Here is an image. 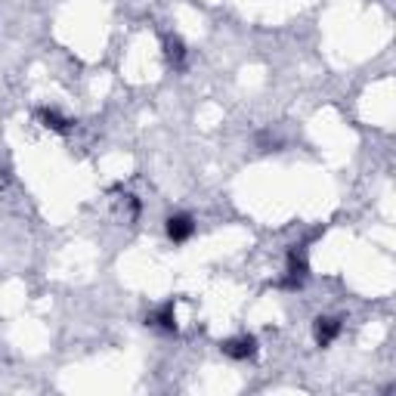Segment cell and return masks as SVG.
<instances>
[{
	"label": "cell",
	"instance_id": "cell-1",
	"mask_svg": "<svg viewBox=\"0 0 396 396\" xmlns=\"http://www.w3.org/2000/svg\"><path fill=\"white\" fill-rule=\"evenodd\" d=\"M223 353L232 356V359H248V356L257 353V340L251 335H242V338H232L223 344Z\"/></svg>",
	"mask_w": 396,
	"mask_h": 396
},
{
	"label": "cell",
	"instance_id": "cell-2",
	"mask_svg": "<svg viewBox=\"0 0 396 396\" xmlns=\"http://www.w3.org/2000/svg\"><path fill=\"white\" fill-rule=\"evenodd\" d=\"M192 232H196V223H192V217L174 214V217L167 220V236H170V242H186Z\"/></svg>",
	"mask_w": 396,
	"mask_h": 396
},
{
	"label": "cell",
	"instance_id": "cell-3",
	"mask_svg": "<svg viewBox=\"0 0 396 396\" xmlns=\"http://www.w3.org/2000/svg\"><path fill=\"white\" fill-rule=\"evenodd\" d=\"M307 279V260L291 254L288 257V273H285V288H300Z\"/></svg>",
	"mask_w": 396,
	"mask_h": 396
},
{
	"label": "cell",
	"instance_id": "cell-4",
	"mask_svg": "<svg viewBox=\"0 0 396 396\" xmlns=\"http://www.w3.org/2000/svg\"><path fill=\"white\" fill-rule=\"evenodd\" d=\"M338 335H340V322L338 319H328V316H325V319H316V344L319 347H328Z\"/></svg>",
	"mask_w": 396,
	"mask_h": 396
},
{
	"label": "cell",
	"instance_id": "cell-5",
	"mask_svg": "<svg viewBox=\"0 0 396 396\" xmlns=\"http://www.w3.org/2000/svg\"><path fill=\"white\" fill-rule=\"evenodd\" d=\"M152 325H158V328L165 331H177V313H174V304H165L158 309V313L152 316Z\"/></svg>",
	"mask_w": 396,
	"mask_h": 396
},
{
	"label": "cell",
	"instance_id": "cell-6",
	"mask_svg": "<svg viewBox=\"0 0 396 396\" xmlns=\"http://www.w3.org/2000/svg\"><path fill=\"white\" fill-rule=\"evenodd\" d=\"M167 59L174 62V65H180V62H183V44L177 41V37H174V41H167Z\"/></svg>",
	"mask_w": 396,
	"mask_h": 396
},
{
	"label": "cell",
	"instance_id": "cell-7",
	"mask_svg": "<svg viewBox=\"0 0 396 396\" xmlns=\"http://www.w3.org/2000/svg\"><path fill=\"white\" fill-rule=\"evenodd\" d=\"M44 121H46V127H53V130H65L68 127V121H62L56 112H44Z\"/></svg>",
	"mask_w": 396,
	"mask_h": 396
}]
</instances>
